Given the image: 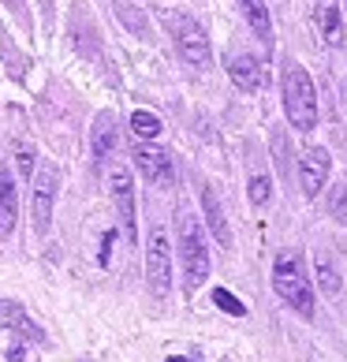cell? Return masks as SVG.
<instances>
[{
  "label": "cell",
  "instance_id": "obj_1",
  "mask_svg": "<svg viewBox=\"0 0 347 362\" xmlns=\"http://www.w3.org/2000/svg\"><path fill=\"white\" fill-rule=\"evenodd\" d=\"M280 93H284V112L291 119V127L295 131H314L317 127V90L310 83V75H306V68L288 64Z\"/></svg>",
  "mask_w": 347,
  "mask_h": 362
},
{
  "label": "cell",
  "instance_id": "obj_2",
  "mask_svg": "<svg viewBox=\"0 0 347 362\" xmlns=\"http://www.w3.org/2000/svg\"><path fill=\"white\" fill-rule=\"evenodd\" d=\"M180 258H183V273H187V291H194L198 284H206L209 276V247L191 213H180Z\"/></svg>",
  "mask_w": 347,
  "mask_h": 362
},
{
  "label": "cell",
  "instance_id": "obj_3",
  "mask_svg": "<svg viewBox=\"0 0 347 362\" xmlns=\"http://www.w3.org/2000/svg\"><path fill=\"white\" fill-rule=\"evenodd\" d=\"M273 288H276V295L291 306V310H299L302 317H314V288H310V280L302 276L299 262L291 258V254H280V258H276V265H273Z\"/></svg>",
  "mask_w": 347,
  "mask_h": 362
},
{
  "label": "cell",
  "instance_id": "obj_4",
  "mask_svg": "<svg viewBox=\"0 0 347 362\" xmlns=\"http://www.w3.org/2000/svg\"><path fill=\"white\" fill-rule=\"evenodd\" d=\"M165 26L172 30L180 57L191 64V68H198V71L209 68V37L191 16H183V11H165Z\"/></svg>",
  "mask_w": 347,
  "mask_h": 362
},
{
  "label": "cell",
  "instance_id": "obj_5",
  "mask_svg": "<svg viewBox=\"0 0 347 362\" xmlns=\"http://www.w3.org/2000/svg\"><path fill=\"white\" fill-rule=\"evenodd\" d=\"M146 276H150L153 295H168V288H172V250H168V232L161 224H153L150 239H146Z\"/></svg>",
  "mask_w": 347,
  "mask_h": 362
},
{
  "label": "cell",
  "instance_id": "obj_6",
  "mask_svg": "<svg viewBox=\"0 0 347 362\" xmlns=\"http://www.w3.org/2000/svg\"><path fill=\"white\" fill-rule=\"evenodd\" d=\"M57 187H60V168L57 165H42L34 176V213H30V224H34V235H45L49 224H52V202H57Z\"/></svg>",
  "mask_w": 347,
  "mask_h": 362
},
{
  "label": "cell",
  "instance_id": "obj_7",
  "mask_svg": "<svg viewBox=\"0 0 347 362\" xmlns=\"http://www.w3.org/2000/svg\"><path fill=\"white\" fill-rule=\"evenodd\" d=\"M109 191H112V202L119 213V224L127 232V243H135L139 239V232H135V183H131L127 165H119V160L109 165Z\"/></svg>",
  "mask_w": 347,
  "mask_h": 362
},
{
  "label": "cell",
  "instance_id": "obj_8",
  "mask_svg": "<svg viewBox=\"0 0 347 362\" xmlns=\"http://www.w3.org/2000/svg\"><path fill=\"white\" fill-rule=\"evenodd\" d=\"M329 172H332V157L322 146H306L302 157H299V183H302V194L306 198H317V191L329 183Z\"/></svg>",
  "mask_w": 347,
  "mask_h": 362
},
{
  "label": "cell",
  "instance_id": "obj_9",
  "mask_svg": "<svg viewBox=\"0 0 347 362\" xmlns=\"http://www.w3.org/2000/svg\"><path fill=\"white\" fill-rule=\"evenodd\" d=\"M135 165L153 187H172L176 183V172H172V157L157 146H135Z\"/></svg>",
  "mask_w": 347,
  "mask_h": 362
},
{
  "label": "cell",
  "instance_id": "obj_10",
  "mask_svg": "<svg viewBox=\"0 0 347 362\" xmlns=\"http://www.w3.org/2000/svg\"><path fill=\"white\" fill-rule=\"evenodd\" d=\"M0 329H11V332H19L23 340H34V344H42V340H45L42 325H34V321H30L26 306L11 303V299H0Z\"/></svg>",
  "mask_w": 347,
  "mask_h": 362
},
{
  "label": "cell",
  "instance_id": "obj_11",
  "mask_svg": "<svg viewBox=\"0 0 347 362\" xmlns=\"http://www.w3.org/2000/svg\"><path fill=\"white\" fill-rule=\"evenodd\" d=\"M16 217H19V191L8 165H0V239L16 232Z\"/></svg>",
  "mask_w": 347,
  "mask_h": 362
},
{
  "label": "cell",
  "instance_id": "obj_12",
  "mask_svg": "<svg viewBox=\"0 0 347 362\" xmlns=\"http://www.w3.org/2000/svg\"><path fill=\"white\" fill-rule=\"evenodd\" d=\"M202 213H206V224H209L213 239H217V243L228 250V247H232V228H228V221H224L220 198H217V191H213V187H206V191H202Z\"/></svg>",
  "mask_w": 347,
  "mask_h": 362
},
{
  "label": "cell",
  "instance_id": "obj_13",
  "mask_svg": "<svg viewBox=\"0 0 347 362\" xmlns=\"http://www.w3.org/2000/svg\"><path fill=\"white\" fill-rule=\"evenodd\" d=\"M239 4V11L247 16V23H250V30H254L265 45L273 42V19H269V8H265V0H235Z\"/></svg>",
  "mask_w": 347,
  "mask_h": 362
},
{
  "label": "cell",
  "instance_id": "obj_14",
  "mask_svg": "<svg viewBox=\"0 0 347 362\" xmlns=\"http://www.w3.org/2000/svg\"><path fill=\"white\" fill-rule=\"evenodd\" d=\"M228 75H232V83L239 90H258L265 83V75H261V64L254 57H235L228 64Z\"/></svg>",
  "mask_w": 347,
  "mask_h": 362
},
{
  "label": "cell",
  "instance_id": "obj_15",
  "mask_svg": "<svg viewBox=\"0 0 347 362\" xmlns=\"http://www.w3.org/2000/svg\"><path fill=\"white\" fill-rule=\"evenodd\" d=\"M112 150H116V116L112 112H101L98 124H93V157L109 160Z\"/></svg>",
  "mask_w": 347,
  "mask_h": 362
},
{
  "label": "cell",
  "instance_id": "obj_16",
  "mask_svg": "<svg viewBox=\"0 0 347 362\" xmlns=\"http://www.w3.org/2000/svg\"><path fill=\"white\" fill-rule=\"evenodd\" d=\"M317 26H322V37L329 45H340V8H336V0H322V4H317Z\"/></svg>",
  "mask_w": 347,
  "mask_h": 362
},
{
  "label": "cell",
  "instance_id": "obj_17",
  "mask_svg": "<svg viewBox=\"0 0 347 362\" xmlns=\"http://www.w3.org/2000/svg\"><path fill=\"white\" fill-rule=\"evenodd\" d=\"M314 273H317V288H322L325 295H340L343 288V280L336 273V265H332L325 254H314Z\"/></svg>",
  "mask_w": 347,
  "mask_h": 362
},
{
  "label": "cell",
  "instance_id": "obj_18",
  "mask_svg": "<svg viewBox=\"0 0 347 362\" xmlns=\"http://www.w3.org/2000/svg\"><path fill=\"white\" fill-rule=\"evenodd\" d=\"M131 135H135V139H157V135H161V119H157L153 112L139 109L135 116H131Z\"/></svg>",
  "mask_w": 347,
  "mask_h": 362
},
{
  "label": "cell",
  "instance_id": "obj_19",
  "mask_svg": "<svg viewBox=\"0 0 347 362\" xmlns=\"http://www.w3.org/2000/svg\"><path fill=\"white\" fill-rule=\"evenodd\" d=\"M250 206H269V198H273V183H269V176L265 172H250Z\"/></svg>",
  "mask_w": 347,
  "mask_h": 362
},
{
  "label": "cell",
  "instance_id": "obj_20",
  "mask_svg": "<svg viewBox=\"0 0 347 362\" xmlns=\"http://www.w3.org/2000/svg\"><path fill=\"white\" fill-rule=\"evenodd\" d=\"M329 217L336 221V224H347V180L332 187V194H329Z\"/></svg>",
  "mask_w": 347,
  "mask_h": 362
},
{
  "label": "cell",
  "instance_id": "obj_21",
  "mask_svg": "<svg viewBox=\"0 0 347 362\" xmlns=\"http://www.w3.org/2000/svg\"><path fill=\"white\" fill-rule=\"evenodd\" d=\"M273 160H276V172L288 180V172H291V146H288V139L280 135V131L273 135Z\"/></svg>",
  "mask_w": 347,
  "mask_h": 362
},
{
  "label": "cell",
  "instance_id": "obj_22",
  "mask_svg": "<svg viewBox=\"0 0 347 362\" xmlns=\"http://www.w3.org/2000/svg\"><path fill=\"white\" fill-rule=\"evenodd\" d=\"M213 303H217L224 314H232V317H243V314H247V306L239 303V299H235V295H232L228 288H213Z\"/></svg>",
  "mask_w": 347,
  "mask_h": 362
},
{
  "label": "cell",
  "instance_id": "obj_23",
  "mask_svg": "<svg viewBox=\"0 0 347 362\" xmlns=\"http://www.w3.org/2000/svg\"><path fill=\"white\" fill-rule=\"evenodd\" d=\"M112 4H116V16L124 19L131 30H135V34H146V19L135 11V4H127V0H112Z\"/></svg>",
  "mask_w": 347,
  "mask_h": 362
},
{
  "label": "cell",
  "instance_id": "obj_24",
  "mask_svg": "<svg viewBox=\"0 0 347 362\" xmlns=\"http://www.w3.org/2000/svg\"><path fill=\"white\" fill-rule=\"evenodd\" d=\"M19 176H26V180L34 176V153H30V150L19 153Z\"/></svg>",
  "mask_w": 347,
  "mask_h": 362
},
{
  "label": "cell",
  "instance_id": "obj_25",
  "mask_svg": "<svg viewBox=\"0 0 347 362\" xmlns=\"http://www.w3.org/2000/svg\"><path fill=\"white\" fill-rule=\"evenodd\" d=\"M112 243H116V232H105V239H101V265H109V258H112Z\"/></svg>",
  "mask_w": 347,
  "mask_h": 362
},
{
  "label": "cell",
  "instance_id": "obj_26",
  "mask_svg": "<svg viewBox=\"0 0 347 362\" xmlns=\"http://www.w3.org/2000/svg\"><path fill=\"white\" fill-rule=\"evenodd\" d=\"M23 358H26V347L23 344H11L8 347V362H23Z\"/></svg>",
  "mask_w": 347,
  "mask_h": 362
},
{
  "label": "cell",
  "instance_id": "obj_27",
  "mask_svg": "<svg viewBox=\"0 0 347 362\" xmlns=\"http://www.w3.org/2000/svg\"><path fill=\"white\" fill-rule=\"evenodd\" d=\"M4 4H8L11 11H23V0H4Z\"/></svg>",
  "mask_w": 347,
  "mask_h": 362
},
{
  "label": "cell",
  "instance_id": "obj_28",
  "mask_svg": "<svg viewBox=\"0 0 347 362\" xmlns=\"http://www.w3.org/2000/svg\"><path fill=\"white\" fill-rule=\"evenodd\" d=\"M42 11H45V19L52 16V0H42Z\"/></svg>",
  "mask_w": 347,
  "mask_h": 362
},
{
  "label": "cell",
  "instance_id": "obj_29",
  "mask_svg": "<svg viewBox=\"0 0 347 362\" xmlns=\"http://www.w3.org/2000/svg\"><path fill=\"white\" fill-rule=\"evenodd\" d=\"M168 362H191V358H180V355H168Z\"/></svg>",
  "mask_w": 347,
  "mask_h": 362
}]
</instances>
